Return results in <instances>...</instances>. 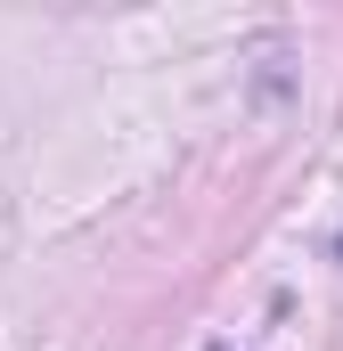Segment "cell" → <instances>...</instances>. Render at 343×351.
<instances>
[]
</instances>
